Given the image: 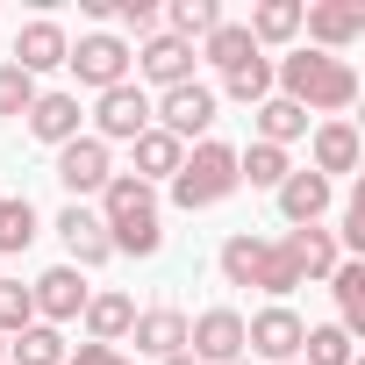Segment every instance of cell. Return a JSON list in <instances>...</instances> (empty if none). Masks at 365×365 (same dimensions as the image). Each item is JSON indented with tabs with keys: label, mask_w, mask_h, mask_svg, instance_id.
<instances>
[{
	"label": "cell",
	"mask_w": 365,
	"mask_h": 365,
	"mask_svg": "<svg viewBox=\"0 0 365 365\" xmlns=\"http://www.w3.org/2000/svg\"><path fill=\"white\" fill-rule=\"evenodd\" d=\"M272 93H279V101H294L301 115H322V122H336V115L358 101V65L301 43V51L272 58Z\"/></svg>",
	"instance_id": "6da1fadb"
},
{
	"label": "cell",
	"mask_w": 365,
	"mask_h": 365,
	"mask_svg": "<svg viewBox=\"0 0 365 365\" xmlns=\"http://www.w3.org/2000/svg\"><path fill=\"white\" fill-rule=\"evenodd\" d=\"M101 230H108V251L115 258H158L165 251V215H158V187H143V179L115 172L101 187Z\"/></svg>",
	"instance_id": "7a4b0ae2"
},
{
	"label": "cell",
	"mask_w": 365,
	"mask_h": 365,
	"mask_svg": "<svg viewBox=\"0 0 365 365\" xmlns=\"http://www.w3.org/2000/svg\"><path fill=\"white\" fill-rule=\"evenodd\" d=\"M215 265H222L230 287H258V294H272V301H287L294 287H308L301 265H294V251H287V237H251V230H237Z\"/></svg>",
	"instance_id": "3957f363"
},
{
	"label": "cell",
	"mask_w": 365,
	"mask_h": 365,
	"mask_svg": "<svg viewBox=\"0 0 365 365\" xmlns=\"http://www.w3.org/2000/svg\"><path fill=\"white\" fill-rule=\"evenodd\" d=\"M172 187V208H187V215H201V208H222L230 194H237V150L222 143V136H201V143H187V158H179V172L165 179Z\"/></svg>",
	"instance_id": "277c9868"
},
{
	"label": "cell",
	"mask_w": 365,
	"mask_h": 365,
	"mask_svg": "<svg viewBox=\"0 0 365 365\" xmlns=\"http://www.w3.org/2000/svg\"><path fill=\"white\" fill-rule=\"evenodd\" d=\"M215 115H222V101H215V86H201V79H187V86H172V93L150 101V122H158L172 143H201V136L215 129Z\"/></svg>",
	"instance_id": "5b68a950"
},
{
	"label": "cell",
	"mask_w": 365,
	"mask_h": 365,
	"mask_svg": "<svg viewBox=\"0 0 365 365\" xmlns=\"http://www.w3.org/2000/svg\"><path fill=\"white\" fill-rule=\"evenodd\" d=\"M65 72L79 79V86H93V93H108V86H122L129 72H136V58H129V43L115 36V29H86L72 51H65Z\"/></svg>",
	"instance_id": "8992f818"
},
{
	"label": "cell",
	"mask_w": 365,
	"mask_h": 365,
	"mask_svg": "<svg viewBox=\"0 0 365 365\" xmlns=\"http://www.w3.org/2000/svg\"><path fill=\"white\" fill-rule=\"evenodd\" d=\"M301 336H308V322H301L287 301H272V308H258V315L244 322V358H251V365H294V358H301Z\"/></svg>",
	"instance_id": "52a82bcc"
},
{
	"label": "cell",
	"mask_w": 365,
	"mask_h": 365,
	"mask_svg": "<svg viewBox=\"0 0 365 365\" xmlns=\"http://www.w3.org/2000/svg\"><path fill=\"white\" fill-rule=\"evenodd\" d=\"M108 179H115V158H108V143L101 136H72V143H58V187L86 208V201H101V187H108Z\"/></svg>",
	"instance_id": "ba28073f"
},
{
	"label": "cell",
	"mask_w": 365,
	"mask_h": 365,
	"mask_svg": "<svg viewBox=\"0 0 365 365\" xmlns=\"http://www.w3.org/2000/svg\"><path fill=\"white\" fill-rule=\"evenodd\" d=\"M143 129H150V93H143L136 79L93 93V129H86V136H101V143H136Z\"/></svg>",
	"instance_id": "9c48e42d"
},
{
	"label": "cell",
	"mask_w": 365,
	"mask_h": 365,
	"mask_svg": "<svg viewBox=\"0 0 365 365\" xmlns=\"http://www.w3.org/2000/svg\"><path fill=\"white\" fill-rule=\"evenodd\" d=\"M301 29H308V51L344 58L365 36V0H315V8H301Z\"/></svg>",
	"instance_id": "30bf717a"
},
{
	"label": "cell",
	"mask_w": 365,
	"mask_h": 365,
	"mask_svg": "<svg viewBox=\"0 0 365 365\" xmlns=\"http://www.w3.org/2000/svg\"><path fill=\"white\" fill-rule=\"evenodd\" d=\"M86 294H93V287H86V272H79V265H51V272H36V279H29L36 322H51V329H58V322H79V315H86Z\"/></svg>",
	"instance_id": "8fae6325"
},
{
	"label": "cell",
	"mask_w": 365,
	"mask_h": 365,
	"mask_svg": "<svg viewBox=\"0 0 365 365\" xmlns=\"http://www.w3.org/2000/svg\"><path fill=\"white\" fill-rule=\"evenodd\" d=\"M187 358H201V365L244 358V315H237V308H201V315L187 322Z\"/></svg>",
	"instance_id": "7c38bea8"
},
{
	"label": "cell",
	"mask_w": 365,
	"mask_h": 365,
	"mask_svg": "<svg viewBox=\"0 0 365 365\" xmlns=\"http://www.w3.org/2000/svg\"><path fill=\"white\" fill-rule=\"evenodd\" d=\"M272 201H279V222L287 230H308V222H322L329 215V201H336V187L322 172H308V165H294L279 187H272Z\"/></svg>",
	"instance_id": "4fadbf2b"
},
{
	"label": "cell",
	"mask_w": 365,
	"mask_h": 365,
	"mask_svg": "<svg viewBox=\"0 0 365 365\" xmlns=\"http://www.w3.org/2000/svg\"><path fill=\"white\" fill-rule=\"evenodd\" d=\"M129 58H136V79H150L158 93H172V86H187V79H194V43H179V36H165V29L143 36Z\"/></svg>",
	"instance_id": "5bb4252c"
},
{
	"label": "cell",
	"mask_w": 365,
	"mask_h": 365,
	"mask_svg": "<svg viewBox=\"0 0 365 365\" xmlns=\"http://www.w3.org/2000/svg\"><path fill=\"white\" fill-rule=\"evenodd\" d=\"M358 158H365V143H358V129H351L344 115H336V122H315V129H308V172H322L329 187H336L344 172H358Z\"/></svg>",
	"instance_id": "9a60e30c"
},
{
	"label": "cell",
	"mask_w": 365,
	"mask_h": 365,
	"mask_svg": "<svg viewBox=\"0 0 365 365\" xmlns=\"http://www.w3.org/2000/svg\"><path fill=\"white\" fill-rule=\"evenodd\" d=\"M65 51H72V36H65L51 15H36V22H22V29H15V51H8V65L36 79V72H58V65H65Z\"/></svg>",
	"instance_id": "2e32d148"
},
{
	"label": "cell",
	"mask_w": 365,
	"mask_h": 365,
	"mask_svg": "<svg viewBox=\"0 0 365 365\" xmlns=\"http://www.w3.org/2000/svg\"><path fill=\"white\" fill-rule=\"evenodd\" d=\"M129 344H136V358H179L187 351V315L179 308H136V322H129Z\"/></svg>",
	"instance_id": "e0dca14e"
},
{
	"label": "cell",
	"mask_w": 365,
	"mask_h": 365,
	"mask_svg": "<svg viewBox=\"0 0 365 365\" xmlns=\"http://www.w3.org/2000/svg\"><path fill=\"white\" fill-rule=\"evenodd\" d=\"M58 237H65V265H79V272H93V265H108L115 251H108V230H101V215L93 208H65L58 215Z\"/></svg>",
	"instance_id": "ac0fdd59"
},
{
	"label": "cell",
	"mask_w": 365,
	"mask_h": 365,
	"mask_svg": "<svg viewBox=\"0 0 365 365\" xmlns=\"http://www.w3.org/2000/svg\"><path fill=\"white\" fill-rule=\"evenodd\" d=\"M79 322H86V344H115V351H122V344H129V322H136V301H129L122 287H93Z\"/></svg>",
	"instance_id": "d6986e66"
},
{
	"label": "cell",
	"mask_w": 365,
	"mask_h": 365,
	"mask_svg": "<svg viewBox=\"0 0 365 365\" xmlns=\"http://www.w3.org/2000/svg\"><path fill=\"white\" fill-rule=\"evenodd\" d=\"M22 122H29V136H36V143H51V150H58V143H72V136H79L86 108H79V93H36Z\"/></svg>",
	"instance_id": "ffe728a7"
},
{
	"label": "cell",
	"mask_w": 365,
	"mask_h": 365,
	"mask_svg": "<svg viewBox=\"0 0 365 365\" xmlns=\"http://www.w3.org/2000/svg\"><path fill=\"white\" fill-rule=\"evenodd\" d=\"M129 158H136V165H129V179H143V187H158V179H172V172H179V158H187V143H172V136H165V129L150 122V129H143V136L129 143Z\"/></svg>",
	"instance_id": "44dd1931"
},
{
	"label": "cell",
	"mask_w": 365,
	"mask_h": 365,
	"mask_svg": "<svg viewBox=\"0 0 365 365\" xmlns=\"http://www.w3.org/2000/svg\"><path fill=\"white\" fill-rule=\"evenodd\" d=\"M287 251H294L301 279H329V272L344 265V251H336V230H322V222H308V230H287Z\"/></svg>",
	"instance_id": "7402d4cb"
},
{
	"label": "cell",
	"mask_w": 365,
	"mask_h": 365,
	"mask_svg": "<svg viewBox=\"0 0 365 365\" xmlns=\"http://www.w3.org/2000/svg\"><path fill=\"white\" fill-rule=\"evenodd\" d=\"M201 58L230 79V72H244V65H251V58H265V51L251 43V29H244V22H215V36H201ZM201 58H194V65H201Z\"/></svg>",
	"instance_id": "603a6c76"
},
{
	"label": "cell",
	"mask_w": 365,
	"mask_h": 365,
	"mask_svg": "<svg viewBox=\"0 0 365 365\" xmlns=\"http://www.w3.org/2000/svg\"><path fill=\"white\" fill-rule=\"evenodd\" d=\"M251 122H258V143H272V150H294V143L308 136V115H301L294 101H279V93H272V101H258V108H251Z\"/></svg>",
	"instance_id": "cb8c5ba5"
},
{
	"label": "cell",
	"mask_w": 365,
	"mask_h": 365,
	"mask_svg": "<svg viewBox=\"0 0 365 365\" xmlns=\"http://www.w3.org/2000/svg\"><path fill=\"white\" fill-rule=\"evenodd\" d=\"M287 172H294V150H272V143H258V136L237 150V187H265V194H272Z\"/></svg>",
	"instance_id": "d4e9b609"
},
{
	"label": "cell",
	"mask_w": 365,
	"mask_h": 365,
	"mask_svg": "<svg viewBox=\"0 0 365 365\" xmlns=\"http://www.w3.org/2000/svg\"><path fill=\"white\" fill-rule=\"evenodd\" d=\"M329 294H336V329L358 336V329H365V265L344 258V265L329 272Z\"/></svg>",
	"instance_id": "484cf974"
},
{
	"label": "cell",
	"mask_w": 365,
	"mask_h": 365,
	"mask_svg": "<svg viewBox=\"0 0 365 365\" xmlns=\"http://www.w3.org/2000/svg\"><path fill=\"white\" fill-rule=\"evenodd\" d=\"M244 29H251L258 51H265V43H294V36H301V0H258Z\"/></svg>",
	"instance_id": "4316f807"
},
{
	"label": "cell",
	"mask_w": 365,
	"mask_h": 365,
	"mask_svg": "<svg viewBox=\"0 0 365 365\" xmlns=\"http://www.w3.org/2000/svg\"><path fill=\"white\" fill-rule=\"evenodd\" d=\"M65 329H51V322H29L22 336H8V365H65Z\"/></svg>",
	"instance_id": "83f0119b"
},
{
	"label": "cell",
	"mask_w": 365,
	"mask_h": 365,
	"mask_svg": "<svg viewBox=\"0 0 365 365\" xmlns=\"http://www.w3.org/2000/svg\"><path fill=\"white\" fill-rule=\"evenodd\" d=\"M215 22H222V8H215V0H172V8H165V36H179V43L215 36Z\"/></svg>",
	"instance_id": "f1b7e54d"
},
{
	"label": "cell",
	"mask_w": 365,
	"mask_h": 365,
	"mask_svg": "<svg viewBox=\"0 0 365 365\" xmlns=\"http://www.w3.org/2000/svg\"><path fill=\"white\" fill-rule=\"evenodd\" d=\"M36 208H29V194H8L0 201V258H15V251H29L36 244Z\"/></svg>",
	"instance_id": "f546056e"
},
{
	"label": "cell",
	"mask_w": 365,
	"mask_h": 365,
	"mask_svg": "<svg viewBox=\"0 0 365 365\" xmlns=\"http://www.w3.org/2000/svg\"><path fill=\"white\" fill-rule=\"evenodd\" d=\"M358 358V344L336 329V322H315L308 336H301V365H351Z\"/></svg>",
	"instance_id": "4dcf8cb0"
},
{
	"label": "cell",
	"mask_w": 365,
	"mask_h": 365,
	"mask_svg": "<svg viewBox=\"0 0 365 365\" xmlns=\"http://www.w3.org/2000/svg\"><path fill=\"white\" fill-rule=\"evenodd\" d=\"M222 93H230V101H244V108L272 101V58H251L244 72H230V79H222ZM222 93H215V101H222Z\"/></svg>",
	"instance_id": "1f68e13d"
},
{
	"label": "cell",
	"mask_w": 365,
	"mask_h": 365,
	"mask_svg": "<svg viewBox=\"0 0 365 365\" xmlns=\"http://www.w3.org/2000/svg\"><path fill=\"white\" fill-rule=\"evenodd\" d=\"M36 322V301H29V287L22 279H0V336H22Z\"/></svg>",
	"instance_id": "d6a6232c"
},
{
	"label": "cell",
	"mask_w": 365,
	"mask_h": 365,
	"mask_svg": "<svg viewBox=\"0 0 365 365\" xmlns=\"http://www.w3.org/2000/svg\"><path fill=\"white\" fill-rule=\"evenodd\" d=\"M43 86L29 79V72H15L8 58H0V115H29V101H36Z\"/></svg>",
	"instance_id": "836d02e7"
},
{
	"label": "cell",
	"mask_w": 365,
	"mask_h": 365,
	"mask_svg": "<svg viewBox=\"0 0 365 365\" xmlns=\"http://www.w3.org/2000/svg\"><path fill=\"white\" fill-rule=\"evenodd\" d=\"M108 22H122L136 36H158V8H150V0H108Z\"/></svg>",
	"instance_id": "e575fe53"
},
{
	"label": "cell",
	"mask_w": 365,
	"mask_h": 365,
	"mask_svg": "<svg viewBox=\"0 0 365 365\" xmlns=\"http://www.w3.org/2000/svg\"><path fill=\"white\" fill-rule=\"evenodd\" d=\"M336 251H365V194L344 201V230H336Z\"/></svg>",
	"instance_id": "d590c367"
},
{
	"label": "cell",
	"mask_w": 365,
	"mask_h": 365,
	"mask_svg": "<svg viewBox=\"0 0 365 365\" xmlns=\"http://www.w3.org/2000/svg\"><path fill=\"white\" fill-rule=\"evenodd\" d=\"M65 365H136L129 351H115V344H72L65 351Z\"/></svg>",
	"instance_id": "8d00e7d4"
},
{
	"label": "cell",
	"mask_w": 365,
	"mask_h": 365,
	"mask_svg": "<svg viewBox=\"0 0 365 365\" xmlns=\"http://www.w3.org/2000/svg\"><path fill=\"white\" fill-rule=\"evenodd\" d=\"M165 365H201V358H187V351H179V358H165Z\"/></svg>",
	"instance_id": "74e56055"
},
{
	"label": "cell",
	"mask_w": 365,
	"mask_h": 365,
	"mask_svg": "<svg viewBox=\"0 0 365 365\" xmlns=\"http://www.w3.org/2000/svg\"><path fill=\"white\" fill-rule=\"evenodd\" d=\"M0 365H8V336H0Z\"/></svg>",
	"instance_id": "f35d334b"
},
{
	"label": "cell",
	"mask_w": 365,
	"mask_h": 365,
	"mask_svg": "<svg viewBox=\"0 0 365 365\" xmlns=\"http://www.w3.org/2000/svg\"><path fill=\"white\" fill-rule=\"evenodd\" d=\"M230 365H251V358H230Z\"/></svg>",
	"instance_id": "ab89813d"
},
{
	"label": "cell",
	"mask_w": 365,
	"mask_h": 365,
	"mask_svg": "<svg viewBox=\"0 0 365 365\" xmlns=\"http://www.w3.org/2000/svg\"><path fill=\"white\" fill-rule=\"evenodd\" d=\"M294 365H301V358H294Z\"/></svg>",
	"instance_id": "60d3db41"
}]
</instances>
